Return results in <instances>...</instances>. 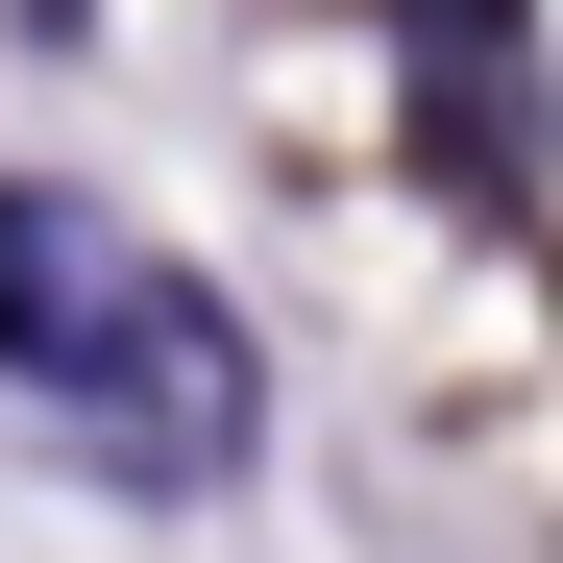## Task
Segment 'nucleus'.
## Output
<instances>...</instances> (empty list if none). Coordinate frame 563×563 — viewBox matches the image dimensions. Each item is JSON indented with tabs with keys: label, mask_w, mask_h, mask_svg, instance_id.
<instances>
[{
	"label": "nucleus",
	"mask_w": 563,
	"mask_h": 563,
	"mask_svg": "<svg viewBox=\"0 0 563 563\" xmlns=\"http://www.w3.org/2000/svg\"><path fill=\"white\" fill-rule=\"evenodd\" d=\"M147 319H172V245H123L74 172H0V367L99 441L123 417V367H147Z\"/></svg>",
	"instance_id": "f257e3e1"
},
{
	"label": "nucleus",
	"mask_w": 563,
	"mask_h": 563,
	"mask_svg": "<svg viewBox=\"0 0 563 563\" xmlns=\"http://www.w3.org/2000/svg\"><path fill=\"white\" fill-rule=\"evenodd\" d=\"M0 25H25V49H74V25H99V0H0Z\"/></svg>",
	"instance_id": "f03ea898"
}]
</instances>
